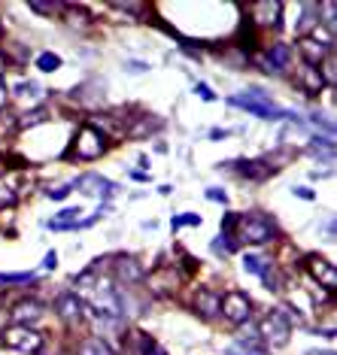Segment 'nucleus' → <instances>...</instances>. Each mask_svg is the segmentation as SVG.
Listing matches in <instances>:
<instances>
[{"label": "nucleus", "mask_w": 337, "mask_h": 355, "mask_svg": "<svg viewBox=\"0 0 337 355\" xmlns=\"http://www.w3.org/2000/svg\"><path fill=\"white\" fill-rule=\"evenodd\" d=\"M228 104H231V106H240V110L258 115V119H267V122H282V119H289V122H295V125H304V122L298 119L295 113L273 106L271 95H264L262 88H247V91H240V95L228 97Z\"/></svg>", "instance_id": "obj_1"}, {"label": "nucleus", "mask_w": 337, "mask_h": 355, "mask_svg": "<svg viewBox=\"0 0 337 355\" xmlns=\"http://www.w3.org/2000/svg\"><path fill=\"white\" fill-rule=\"evenodd\" d=\"M277 234H280V231H277V222H273V219H267V215H262V213H247V215H237V225H234L231 240L237 246H243V243L264 246V243H271Z\"/></svg>", "instance_id": "obj_2"}, {"label": "nucleus", "mask_w": 337, "mask_h": 355, "mask_svg": "<svg viewBox=\"0 0 337 355\" xmlns=\"http://www.w3.org/2000/svg\"><path fill=\"white\" fill-rule=\"evenodd\" d=\"M258 334L264 337V343H271V349H282L292 337V316L286 310H271L262 319V331Z\"/></svg>", "instance_id": "obj_3"}, {"label": "nucleus", "mask_w": 337, "mask_h": 355, "mask_svg": "<svg viewBox=\"0 0 337 355\" xmlns=\"http://www.w3.org/2000/svg\"><path fill=\"white\" fill-rule=\"evenodd\" d=\"M104 152H106V137L95 125L86 122V125L79 128V134H76V140H73V155L79 161H95V158H101Z\"/></svg>", "instance_id": "obj_4"}, {"label": "nucleus", "mask_w": 337, "mask_h": 355, "mask_svg": "<svg viewBox=\"0 0 337 355\" xmlns=\"http://www.w3.org/2000/svg\"><path fill=\"white\" fill-rule=\"evenodd\" d=\"M0 340H3V346H10V349L28 352V355H34V352L43 349V334H40V331H34L30 325H10V328H3Z\"/></svg>", "instance_id": "obj_5"}, {"label": "nucleus", "mask_w": 337, "mask_h": 355, "mask_svg": "<svg viewBox=\"0 0 337 355\" xmlns=\"http://www.w3.org/2000/svg\"><path fill=\"white\" fill-rule=\"evenodd\" d=\"M219 316H225V319L234 322V325H243V322H249V316H252V300L247 298V291H225V295H222Z\"/></svg>", "instance_id": "obj_6"}, {"label": "nucleus", "mask_w": 337, "mask_h": 355, "mask_svg": "<svg viewBox=\"0 0 337 355\" xmlns=\"http://www.w3.org/2000/svg\"><path fill=\"white\" fill-rule=\"evenodd\" d=\"M73 189H79L82 195H88V198H104V200H110V198L119 191V185L110 182V180H106V176H101V173H86V176H79V180L73 182Z\"/></svg>", "instance_id": "obj_7"}, {"label": "nucleus", "mask_w": 337, "mask_h": 355, "mask_svg": "<svg viewBox=\"0 0 337 355\" xmlns=\"http://www.w3.org/2000/svg\"><path fill=\"white\" fill-rule=\"evenodd\" d=\"M249 12H252L249 25H258V28H280L282 3H277V0H258V3L249 6Z\"/></svg>", "instance_id": "obj_8"}, {"label": "nucleus", "mask_w": 337, "mask_h": 355, "mask_svg": "<svg viewBox=\"0 0 337 355\" xmlns=\"http://www.w3.org/2000/svg\"><path fill=\"white\" fill-rule=\"evenodd\" d=\"M307 270H310L313 280L319 282V289H325V291L337 289V270H334L331 261H325L319 256H307Z\"/></svg>", "instance_id": "obj_9"}, {"label": "nucleus", "mask_w": 337, "mask_h": 355, "mask_svg": "<svg viewBox=\"0 0 337 355\" xmlns=\"http://www.w3.org/2000/svg\"><path fill=\"white\" fill-rule=\"evenodd\" d=\"M295 86L304 91V95H319V91L325 88V76H322V70L319 67H310V64H301L295 70Z\"/></svg>", "instance_id": "obj_10"}, {"label": "nucleus", "mask_w": 337, "mask_h": 355, "mask_svg": "<svg viewBox=\"0 0 337 355\" xmlns=\"http://www.w3.org/2000/svg\"><path fill=\"white\" fill-rule=\"evenodd\" d=\"M113 274H116V282H125V285H134L140 282L143 276H146V270H143V265L131 256H119L116 265H113Z\"/></svg>", "instance_id": "obj_11"}, {"label": "nucleus", "mask_w": 337, "mask_h": 355, "mask_svg": "<svg viewBox=\"0 0 337 355\" xmlns=\"http://www.w3.org/2000/svg\"><path fill=\"white\" fill-rule=\"evenodd\" d=\"M298 49H301V58H304V64H310V67H322V61L331 55V46L328 43H319V40H313V37H304L301 43H298Z\"/></svg>", "instance_id": "obj_12"}, {"label": "nucleus", "mask_w": 337, "mask_h": 355, "mask_svg": "<svg viewBox=\"0 0 337 355\" xmlns=\"http://www.w3.org/2000/svg\"><path fill=\"white\" fill-rule=\"evenodd\" d=\"M82 310H86V307H82V300H79L76 291H61L58 300H55V313L64 322H79L82 319Z\"/></svg>", "instance_id": "obj_13"}, {"label": "nucleus", "mask_w": 337, "mask_h": 355, "mask_svg": "<svg viewBox=\"0 0 337 355\" xmlns=\"http://www.w3.org/2000/svg\"><path fill=\"white\" fill-rule=\"evenodd\" d=\"M234 167H237V173L243 176V180H252V182H264L267 176H271V164L262 158H240V161H234Z\"/></svg>", "instance_id": "obj_14"}, {"label": "nucleus", "mask_w": 337, "mask_h": 355, "mask_svg": "<svg viewBox=\"0 0 337 355\" xmlns=\"http://www.w3.org/2000/svg\"><path fill=\"white\" fill-rule=\"evenodd\" d=\"M289 61H292V49H289L286 43H273L271 49H267V58L258 61V64L264 67V73H277V70H286Z\"/></svg>", "instance_id": "obj_15"}, {"label": "nucleus", "mask_w": 337, "mask_h": 355, "mask_svg": "<svg viewBox=\"0 0 337 355\" xmlns=\"http://www.w3.org/2000/svg\"><path fill=\"white\" fill-rule=\"evenodd\" d=\"M149 285L152 291H158V295H164V291H176V285H180V274H176L173 267H158L149 274Z\"/></svg>", "instance_id": "obj_16"}, {"label": "nucleus", "mask_w": 337, "mask_h": 355, "mask_svg": "<svg viewBox=\"0 0 337 355\" xmlns=\"http://www.w3.org/2000/svg\"><path fill=\"white\" fill-rule=\"evenodd\" d=\"M46 307L40 304V300H19V304L12 307V319H15V325H30V322H37L43 316Z\"/></svg>", "instance_id": "obj_17"}, {"label": "nucleus", "mask_w": 337, "mask_h": 355, "mask_svg": "<svg viewBox=\"0 0 337 355\" xmlns=\"http://www.w3.org/2000/svg\"><path fill=\"white\" fill-rule=\"evenodd\" d=\"M219 307H222V295L213 289H201L195 295V310L204 316V319H213V316H219Z\"/></svg>", "instance_id": "obj_18"}, {"label": "nucleus", "mask_w": 337, "mask_h": 355, "mask_svg": "<svg viewBox=\"0 0 337 355\" xmlns=\"http://www.w3.org/2000/svg\"><path fill=\"white\" fill-rule=\"evenodd\" d=\"M76 355H116V349L104 337H86L76 343Z\"/></svg>", "instance_id": "obj_19"}, {"label": "nucleus", "mask_w": 337, "mask_h": 355, "mask_svg": "<svg viewBox=\"0 0 337 355\" xmlns=\"http://www.w3.org/2000/svg\"><path fill=\"white\" fill-rule=\"evenodd\" d=\"M79 215H82L79 207H76V210H73V207H70V210H61L58 219L49 222V228L52 231H76V228H79Z\"/></svg>", "instance_id": "obj_20"}, {"label": "nucleus", "mask_w": 337, "mask_h": 355, "mask_svg": "<svg viewBox=\"0 0 337 355\" xmlns=\"http://www.w3.org/2000/svg\"><path fill=\"white\" fill-rule=\"evenodd\" d=\"M307 152L313 158H322V161L331 164V161H334V140H331V137H313L310 146H307Z\"/></svg>", "instance_id": "obj_21"}, {"label": "nucleus", "mask_w": 337, "mask_h": 355, "mask_svg": "<svg viewBox=\"0 0 337 355\" xmlns=\"http://www.w3.org/2000/svg\"><path fill=\"white\" fill-rule=\"evenodd\" d=\"M301 21H298V34H307V30L319 28V3H304L301 6Z\"/></svg>", "instance_id": "obj_22"}, {"label": "nucleus", "mask_w": 337, "mask_h": 355, "mask_svg": "<svg viewBox=\"0 0 337 355\" xmlns=\"http://www.w3.org/2000/svg\"><path fill=\"white\" fill-rule=\"evenodd\" d=\"M152 115H140V119H134V125L131 128H125V134L128 137H146L149 131H158L162 128V122H149Z\"/></svg>", "instance_id": "obj_23"}, {"label": "nucleus", "mask_w": 337, "mask_h": 355, "mask_svg": "<svg viewBox=\"0 0 337 355\" xmlns=\"http://www.w3.org/2000/svg\"><path fill=\"white\" fill-rule=\"evenodd\" d=\"M234 346H240V349H264V340L258 331H240V337L234 340Z\"/></svg>", "instance_id": "obj_24"}, {"label": "nucleus", "mask_w": 337, "mask_h": 355, "mask_svg": "<svg viewBox=\"0 0 337 355\" xmlns=\"http://www.w3.org/2000/svg\"><path fill=\"white\" fill-rule=\"evenodd\" d=\"M262 280H264V285H267L271 291H280V289H282L280 274L273 270V265H267V261H264V267H262Z\"/></svg>", "instance_id": "obj_25"}, {"label": "nucleus", "mask_w": 337, "mask_h": 355, "mask_svg": "<svg viewBox=\"0 0 337 355\" xmlns=\"http://www.w3.org/2000/svg\"><path fill=\"white\" fill-rule=\"evenodd\" d=\"M37 67H40L43 73H55V70H61V58L52 55V52H43V55L37 58Z\"/></svg>", "instance_id": "obj_26"}, {"label": "nucleus", "mask_w": 337, "mask_h": 355, "mask_svg": "<svg viewBox=\"0 0 337 355\" xmlns=\"http://www.w3.org/2000/svg\"><path fill=\"white\" fill-rule=\"evenodd\" d=\"M201 215H198V213H182V215H173V219H171V228L173 231H180V228H186V225H201Z\"/></svg>", "instance_id": "obj_27"}, {"label": "nucleus", "mask_w": 337, "mask_h": 355, "mask_svg": "<svg viewBox=\"0 0 337 355\" xmlns=\"http://www.w3.org/2000/svg\"><path fill=\"white\" fill-rule=\"evenodd\" d=\"M46 106H40V110H34V113H25L19 119V128H30V125H40V122H46Z\"/></svg>", "instance_id": "obj_28"}, {"label": "nucleus", "mask_w": 337, "mask_h": 355, "mask_svg": "<svg viewBox=\"0 0 337 355\" xmlns=\"http://www.w3.org/2000/svg\"><path fill=\"white\" fill-rule=\"evenodd\" d=\"M262 267H264L262 256H256V252H247V256H243V270H247V274H262Z\"/></svg>", "instance_id": "obj_29"}, {"label": "nucleus", "mask_w": 337, "mask_h": 355, "mask_svg": "<svg viewBox=\"0 0 337 355\" xmlns=\"http://www.w3.org/2000/svg\"><path fill=\"white\" fill-rule=\"evenodd\" d=\"M34 280V274H0V285H25Z\"/></svg>", "instance_id": "obj_30"}, {"label": "nucleus", "mask_w": 337, "mask_h": 355, "mask_svg": "<svg viewBox=\"0 0 337 355\" xmlns=\"http://www.w3.org/2000/svg\"><path fill=\"white\" fill-rule=\"evenodd\" d=\"M310 125H313V128H322V131H325V137H331V140H334V125L325 119V115L313 113V115H310Z\"/></svg>", "instance_id": "obj_31"}, {"label": "nucleus", "mask_w": 337, "mask_h": 355, "mask_svg": "<svg viewBox=\"0 0 337 355\" xmlns=\"http://www.w3.org/2000/svg\"><path fill=\"white\" fill-rule=\"evenodd\" d=\"M37 91H40V88H37L34 82H19V86L12 88V95H15V97H34Z\"/></svg>", "instance_id": "obj_32"}, {"label": "nucleus", "mask_w": 337, "mask_h": 355, "mask_svg": "<svg viewBox=\"0 0 337 355\" xmlns=\"http://www.w3.org/2000/svg\"><path fill=\"white\" fill-rule=\"evenodd\" d=\"M334 10H337V3H331V0L319 3V12L325 15V25H328V28H334Z\"/></svg>", "instance_id": "obj_33"}, {"label": "nucleus", "mask_w": 337, "mask_h": 355, "mask_svg": "<svg viewBox=\"0 0 337 355\" xmlns=\"http://www.w3.org/2000/svg\"><path fill=\"white\" fill-rule=\"evenodd\" d=\"M70 189H73V182H67V185H58V189L46 191V198H49V200H64L67 195H70Z\"/></svg>", "instance_id": "obj_34"}, {"label": "nucleus", "mask_w": 337, "mask_h": 355, "mask_svg": "<svg viewBox=\"0 0 337 355\" xmlns=\"http://www.w3.org/2000/svg\"><path fill=\"white\" fill-rule=\"evenodd\" d=\"M12 204H15V191L10 185H0V210H3V207H12Z\"/></svg>", "instance_id": "obj_35"}, {"label": "nucleus", "mask_w": 337, "mask_h": 355, "mask_svg": "<svg viewBox=\"0 0 337 355\" xmlns=\"http://www.w3.org/2000/svg\"><path fill=\"white\" fill-rule=\"evenodd\" d=\"M234 225H237V213H225V219H222V234L231 237L234 234Z\"/></svg>", "instance_id": "obj_36"}, {"label": "nucleus", "mask_w": 337, "mask_h": 355, "mask_svg": "<svg viewBox=\"0 0 337 355\" xmlns=\"http://www.w3.org/2000/svg\"><path fill=\"white\" fill-rule=\"evenodd\" d=\"M30 10L40 12V15H52V12H58L61 6L58 3H37V0H34V3H30Z\"/></svg>", "instance_id": "obj_37"}, {"label": "nucleus", "mask_w": 337, "mask_h": 355, "mask_svg": "<svg viewBox=\"0 0 337 355\" xmlns=\"http://www.w3.org/2000/svg\"><path fill=\"white\" fill-rule=\"evenodd\" d=\"M195 95L201 97V100H206V104H210V100H216V95H213V88L206 86V82H198V86H195Z\"/></svg>", "instance_id": "obj_38"}, {"label": "nucleus", "mask_w": 337, "mask_h": 355, "mask_svg": "<svg viewBox=\"0 0 337 355\" xmlns=\"http://www.w3.org/2000/svg\"><path fill=\"white\" fill-rule=\"evenodd\" d=\"M225 355H267V349H240V346H228Z\"/></svg>", "instance_id": "obj_39"}, {"label": "nucleus", "mask_w": 337, "mask_h": 355, "mask_svg": "<svg viewBox=\"0 0 337 355\" xmlns=\"http://www.w3.org/2000/svg\"><path fill=\"white\" fill-rule=\"evenodd\" d=\"M206 200H216V204H228V195L222 189H206Z\"/></svg>", "instance_id": "obj_40"}, {"label": "nucleus", "mask_w": 337, "mask_h": 355, "mask_svg": "<svg viewBox=\"0 0 337 355\" xmlns=\"http://www.w3.org/2000/svg\"><path fill=\"white\" fill-rule=\"evenodd\" d=\"M125 67L131 73H146L149 70V64H143V61H125Z\"/></svg>", "instance_id": "obj_41"}, {"label": "nucleus", "mask_w": 337, "mask_h": 355, "mask_svg": "<svg viewBox=\"0 0 337 355\" xmlns=\"http://www.w3.org/2000/svg\"><path fill=\"white\" fill-rule=\"evenodd\" d=\"M43 267H46V270H55V267H58V252H46Z\"/></svg>", "instance_id": "obj_42"}, {"label": "nucleus", "mask_w": 337, "mask_h": 355, "mask_svg": "<svg viewBox=\"0 0 337 355\" xmlns=\"http://www.w3.org/2000/svg\"><path fill=\"white\" fill-rule=\"evenodd\" d=\"M113 6H116V10H122V12H140V10H143L140 3H113Z\"/></svg>", "instance_id": "obj_43"}, {"label": "nucleus", "mask_w": 337, "mask_h": 355, "mask_svg": "<svg viewBox=\"0 0 337 355\" xmlns=\"http://www.w3.org/2000/svg\"><path fill=\"white\" fill-rule=\"evenodd\" d=\"M228 137V131H222V128H213L210 131V140H225Z\"/></svg>", "instance_id": "obj_44"}, {"label": "nucleus", "mask_w": 337, "mask_h": 355, "mask_svg": "<svg viewBox=\"0 0 337 355\" xmlns=\"http://www.w3.org/2000/svg\"><path fill=\"white\" fill-rule=\"evenodd\" d=\"M295 195L301 198V200H313V198H316V195H313L310 189H295Z\"/></svg>", "instance_id": "obj_45"}, {"label": "nucleus", "mask_w": 337, "mask_h": 355, "mask_svg": "<svg viewBox=\"0 0 337 355\" xmlns=\"http://www.w3.org/2000/svg\"><path fill=\"white\" fill-rule=\"evenodd\" d=\"M304 355H334V352H331V349H322V352H319V349H307Z\"/></svg>", "instance_id": "obj_46"}, {"label": "nucleus", "mask_w": 337, "mask_h": 355, "mask_svg": "<svg viewBox=\"0 0 337 355\" xmlns=\"http://www.w3.org/2000/svg\"><path fill=\"white\" fill-rule=\"evenodd\" d=\"M149 355H164V352H162V349H158V346H155V349H152Z\"/></svg>", "instance_id": "obj_47"}, {"label": "nucleus", "mask_w": 337, "mask_h": 355, "mask_svg": "<svg viewBox=\"0 0 337 355\" xmlns=\"http://www.w3.org/2000/svg\"><path fill=\"white\" fill-rule=\"evenodd\" d=\"M0 40H3V21H0Z\"/></svg>", "instance_id": "obj_48"}]
</instances>
